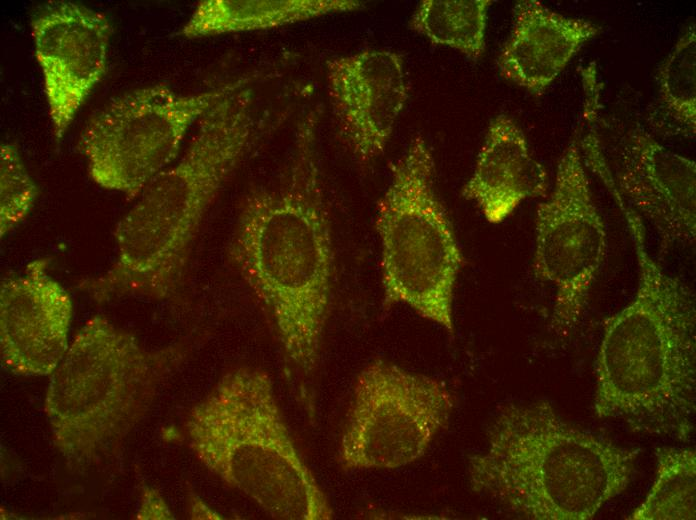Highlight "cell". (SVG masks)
Segmentation results:
<instances>
[{
  "mask_svg": "<svg viewBox=\"0 0 696 520\" xmlns=\"http://www.w3.org/2000/svg\"><path fill=\"white\" fill-rule=\"evenodd\" d=\"M454 398L445 383L376 359L358 374L338 460L344 470L396 469L425 454Z\"/></svg>",
  "mask_w": 696,
  "mask_h": 520,
  "instance_id": "9",
  "label": "cell"
},
{
  "mask_svg": "<svg viewBox=\"0 0 696 520\" xmlns=\"http://www.w3.org/2000/svg\"><path fill=\"white\" fill-rule=\"evenodd\" d=\"M656 472L643 502L631 520H694L696 518V453L689 448L659 447Z\"/></svg>",
  "mask_w": 696,
  "mask_h": 520,
  "instance_id": "20",
  "label": "cell"
},
{
  "mask_svg": "<svg viewBox=\"0 0 696 520\" xmlns=\"http://www.w3.org/2000/svg\"><path fill=\"white\" fill-rule=\"evenodd\" d=\"M601 32L595 23L562 15L537 0L518 1L497 67L503 78L541 96L578 51Z\"/></svg>",
  "mask_w": 696,
  "mask_h": 520,
  "instance_id": "15",
  "label": "cell"
},
{
  "mask_svg": "<svg viewBox=\"0 0 696 520\" xmlns=\"http://www.w3.org/2000/svg\"><path fill=\"white\" fill-rule=\"evenodd\" d=\"M249 88L219 100L199 121L184 155L138 195L114 230L116 257L78 289L102 304L126 296L163 300L180 287L201 224L264 132Z\"/></svg>",
  "mask_w": 696,
  "mask_h": 520,
  "instance_id": "2",
  "label": "cell"
},
{
  "mask_svg": "<svg viewBox=\"0 0 696 520\" xmlns=\"http://www.w3.org/2000/svg\"><path fill=\"white\" fill-rule=\"evenodd\" d=\"M490 0H423L409 27L432 43L460 51L471 60L485 50V31Z\"/></svg>",
  "mask_w": 696,
  "mask_h": 520,
  "instance_id": "19",
  "label": "cell"
},
{
  "mask_svg": "<svg viewBox=\"0 0 696 520\" xmlns=\"http://www.w3.org/2000/svg\"><path fill=\"white\" fill-rule=\"evenodd\" d=\"M657 97L649 115L651 128L666 136L690 139L696 134V25L679 36L656 74Z\"/></svg>",
  "mask_w": 696,
  "mask_h": 520,
  "instance_id": "18",
  "label": "cell"
},
{
  "mask_svg": "<svg viewBox=\"0 0 696 520\" xmlns=\"http://www.w3.org/2000/svg\"><path fill=\"white\" fill-rule=\"evenodd\" d=\"M111 35L103 13L71 1L47 6L32 20L35 57L56 142L104 76Z\"/></svg>",
  "mask_w": 696,
  "mask_h": 520,
  "instance_id": "11",
  "label": "cell"
},
{
  "mask_svg": "<svg viewBox=\"0 0 696 520\" xmlns=\"http://www.w3.org/2000/svg\"><path fill=\"white\" fill-rule=\"evenodd\" d=\"M638 450L567 423L546 400L508 403L468 459L471 489L526 519L587 520L629 486Z\"/></svg>",
  "mask_w": 696,
  "mask_h": 520,
  "instance_id": "4",
  "label": "cell"
},
{
  "mask_svg": "<svg viewBox=\"0 0 696 520\" xmlns=\"http://www.w3.org/2000/svg\"><path fill=\"white\" fill-rule=\"evenodd\" d=\"M547 188V172L533 157L523 131L508 115H497L462 196L475 202L489 223L498 224L522 201L544 196Z\"/></svg>",
  "mask_w": 696,
  "mask_h": 520,
  "instance_id": "16",
  "label": "cell"
},
{
  "mask_svg": "<svg viewBox=\"0 0 696 520\" xmlns=\"http://www.w3.org/2000/svg\"><path fill=\"white\" fill-rule=\"evenodd\" d=\"M49 263L34 259L0 285L1 363L15 375H51L70 345L72 301Z\"/></svg>",
  "mask_w": 696,
  "mask_h": 520,
  "instance_id": "13",
  "label": "cell"
},
{
  "mask_svg": "<svg viewBox=\"0 0 696 520\" xmlns=\"http://www.w3.org/2000/svg\"><path fill=\"white\" fill-rule=\"evenodd\" d=\"M363 6L356 0H201L180 34L193 39L272 29Z\"/></svg>",
  "mask_w": 696,
  "mask_h": 520,
  "instance_id": "17",
  "label": "cell"
},
{
  "mask_svg": "<svg viewBox=\"0 0 696 520\" xmlns=\"http://www.w3.org/2000/svg\"><path fill=\"white\" fill-rule=\"evenodd\" d=\"M317 124L315 110L299 120L284 180L246 195L227 250L269 317L286 365L306 380L319 365L334 278Z\"/></svg>",
  "mask_w": 696,
  "mask_h": 520,
  "instance_id": "1",
  "label": "cell"
},
{
  "mask_svg": "<svg viewBox=\"0 0 696 520\" xmlns=\"http://www.w3.org/2000/svg\"><path fill=\"white\" fill-rule=\"evenodd\" d=\"M614 185L624 202L648 222L661 250L696 239V165L635 123L620 138Z\"/></svg>",
  "mask_w": 696,
  "mask_h": 520,
  "instance_id": "12",
  "label": "cell"
},
{
  "mask_svg": "<svg viewBox=\"0 0 696 520\" xmlns=\"http://www.w3.org/2000/svg\"><path fill=\"white\" fill-rule=\"evenodd\" d=\"M382 309L405 304L454 333L453 299L464 257L434 185L429 145L415 136L378 202Z\"/></svg>",
  "mask_w": 696,
  "mask_h": 520,
  "instance_id": "7",
  "label": "cell"
},
{
  "mask_svg": "<svg viewBox=\"0 0 696 520\" xmlns=\"http://www.w3.org/2000/svg\"><path fill=\"white\" fill-rule=\"evenodd\" d=\"M635 250L633 299L610 317L597 351L593 409L630 430L687 441L696 411V299L649 252L643 220L624 216Z\"/></svg>",
  "mask_w": 696,
  "mask_h": 520,
  "instance_id": "3",
  "label": "cell"
},
{
  "mask_svg": "<svg viewBox=\"0 0 696 520\" xmlns=\"http://www.w3.org/2000/svg\"><path fill=\"white\" fill-rule=\"evenodd\" d=\"M38 191L19 150L12 143L0 146V235L6 236L31 211Z\"/></svg>",
  "mask_w": 696,
  "mask_h": 520,
  "instance_id": "21",
  "label": "cell"
},
{
  "mask_svg": "<svg viewBox=\"0 0 696 520\" xmlns=\"http://www.w3.org/2000/svg\"><path fill=\"white\" fill-rule=\"evenodd\" d=\"M255 77L188 95L154 84L111 100L91 117L78 141L90 178L128 199L138 197L176 159L191 126Z\"/></svg>",
  "mask_w": 696,
  "mask_h": 520,
  "instance_id": "8",
  "label": "cell"
},
{
  "mask_svg": "<svg viewBox=\"0 0 696 520\" xmlns=\"http://www.w3.org/2000/svg\"><path fill=\"white\" fill-rule=\"evenodd\" d=\"M578 140L575 133L565 147L553 190L535 218L532 270L553 288L551 328L560 337L579 324L608 248Z\"/></svg>",
  "mask_w": 696,
  "mask_h": 520,
  "instance_id": "10",
  "label": "cell"
},
{
  "mask_svg": "<svg viewBox=\"0 0 696 520\" xmlns=\"http://www.w3.org/2000/svg\"><path fill=\"white\" fill-rule=\"evenodd\" d=\"M139 519H172V514L161 495L154 489L144 488Z\"/></svg>",
  "mask_w": 696,
  "mask_h": 520,
  "instance_id": "22",
  "label": "cell"
},
{
  "mask_svg": "<svg viewBox=\"0 0 696 520\" xmlns=\"http://www.w3.org/2000/svg\"><path fill=\"white\" fill-rule=\"evenodd\" d=\"M327 87L341 138L360 162L383 153L406 103L400 54L367 49L326 62Z\"/></svg>",
  "mask_w": 696,
  "mask_h": 520,
  "instance_id": "14",
  "label": "cell"
},
{
  "mask_svg": "<svg viewBox=\"0 0 696 520\" xmlns=\"http://www.w3.org/2000/svg\"><path fill=\"white\" fill-rule=\"evenodd\" d=\"M191 515L193 518H217L215 512L208 508L205 503L194 497L191 499Z\"/></svg>",
  "mask_w": 696,
  "mask_h": 520,
  "instance_id": "23",
  "label": "cell"
},
{
  "mask_svg": "<svg viewBox=\"0 0 696 520\" xmlns=\"http://www.w3.org/2000/svg\"><path fill=\"white\" fill-rule=\"evenodd\" d=\"M195 457L275 519L329 520L334 512L291 437L273 381L259 368L226 372L190 410Z\"/></svg>",
  "mask_w": 696,
  "mask_h": 520,
  "instance_id": "5",
  "label": "cell"
},
{
  "mask_svg": "<svg viewBox=\"0 0 696 520\" xmlns=\"http://www.w3.org/2000/svg\"><path fill=\"white\" fill-rule=\"evenodd\" d=\"M188 351L182 342L147 349L106 317L90 318L50 375L44 401L67 466L84 471L116 452Z\"/></svg>",
  "mask_w": 696,
  "mask_h": 520,
  "instance_id": "6",
  "label": "cell"
}]
</instances>
